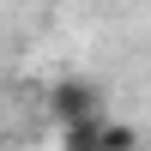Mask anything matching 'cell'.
I'll use <instances>...</instances> for the list:
<instances>
[{"label": "cell", "mask_w": 151, "mask_h": 151, "mask_svg": "<svg viewBox=\"0 0 151 151\" xmlns=\"http://www.w3.org/2000/svg\"><path fill=\"white\" fill-rule=\"evenodd\" d=\"M139 145V127H127V121H103V145L97 151H133Z\"/></svg>", "instance_id": "3957f363"}, {"label": "cell", "mask_w": 151, "mask_h": 151, "mask_svg": "<svg viewBox=\"0 0 151 151\" xmlns=\"http://www.w3.org/2000/svg\"><path fill=\"white\" fill-rule=\"evenodd\" d=\"M48 115H55L60 127H73V121L103 115V97H97V85H91V79H60L55 91H48Z\"/></svg>", "instance_id": "6da1fadb"}, {"label": "cell", "mask_w": 151, "mask_h": 151, "mask_svg": "<svg viewBox=\"0 0 151 151\" xmlns=\"http://www.w3.org/2000/svg\"><path fill=\"white\" fill-rule=\"evenodd\" d=\"M103 121H109V115H91V121L60 127V151H97V145H103Z\"/></svg>", "instance_id": "7a4b0ae2"}]
</instances>
